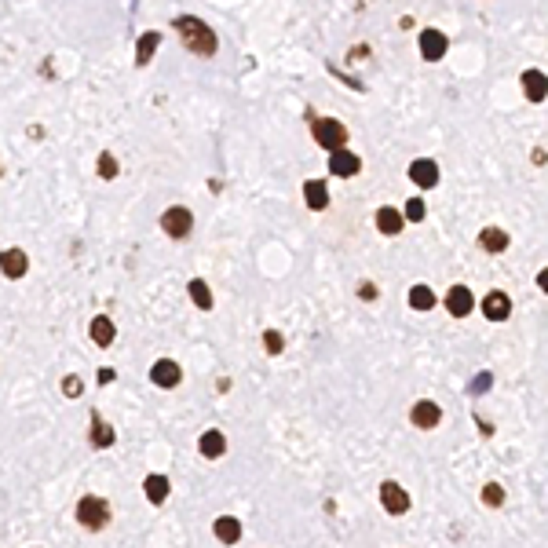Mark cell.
<instances>
[{"label": "cell", "mask_w": 548, "mask_h": 548, "mask_svg": "<svg viewBox=\"0 0 548 548\" xmlns=\"http://www.w3.org/2000/svg\"><path fill=\"white\" fill-rule=\"evenodd\" d=\"M172 26L180 30L183 44H187L194 55H216V33H212L201 19H194V15H180V19L172 22Z\"/></svg>", "instance_id": "obj_1"}, {"label": "cell", "mask_w": 548, "mask_h": 548, "mask_svg": "<svg viewBox=\"0 0 548 548\" xmlns=\"http://www.w3.org/2000/svg\"><path fill=\"white\" fill-rule=\"evenodd\" d=\"M311 135H314L318 147L329 150V154L348 147V124H340L337 117H311Z\"/></svg>", "instance_id": "obj_2"}, {"label": "cell", "mask_w": 548, "mask_h": 548, "mask_svg": "<svg viewBox=\"0 0 548 548\" xmlns=\"http://www.w3.org/2000/svg\"><path fill=\"white\" fill-rule=\"evenodd\" d=\"M77 522H81L84 530H106L110 501H106V497H95V493L81 497V501H77Z\"/></svg>", "instance_id": "obj_3"}, {"label": "cell", "mask_w": 548, "mask_h": 548, "mask_svg": "<svg viewBox=\"0 0 548 548\" xmlns=\"http://www.w3.org/2000/svg\"><path fill=\"white\" fill-rule=\"evenodd\" d=\"M161 231L169 238H176V241H183V238H190V231H194V216H190V209H183V205H169L161 216Z\"/></svg>", "instance_id": "obj_4"}, {"label": "cell", "mask_w": 548, "mask_h": 548, "mask_svg": "<svg viewBox=\"0 0 548 548\" xmlns=\"http://www.w3.org/2000/svg\"><path fill=\"white\" fill-rule=\"evenodd\" d=\"M150 380H154L158 388L172 391V388L183 384V369H180V362H172V359H158L154 369H150Z\"/></svg>", "instance_id": "obj_5"}, {"label": "cell", "mask_w": 548, "mask_h": 548, "mask_svg": "<svg viewBox=\"0 0 548 548\" xmlns=\"http://www.w3.org/2000/svg\"><path fill=\"white\" fill-rule=\"evenodd\" d=\"M380 504L388 508L391 516H402V512H410V493H406L399 482H380Z\"/></svg>", "instance_id": "obj_6"}, {"label": "cell", "mask_w": 548, "mask_h": 548, "mask_svg": "<svg viewBox=\"0 0 548 548\" xmlns=\"http://www.w3.org/2000/svg\"><path fill=\"white\" fill-rule=\"evenodd\" d=\"M329 172H333L337 180H348V176L362 172V161H359V154H351V150H333V154H329Z\"/></svg>", "instance_id": "obj_7"}, {"label": "cell", "mask_w": 548, "mask_h": 548, "mask_svg": "<svg viewBox=\"0 0 548 548\" xmlns=\"http://www.w3.org/2000/svg\"><path fill=\"white\" fill-rule=\"evenodd\" d=\"M471 308H475V296H471L468 285H453L450 292H446V311H450L453 318L471 314Z\"/></svg>", "instance_id": "obj_8"}, {"label": "cell", "mask_w": 548, "mask_h": 548, "mask_svg": "<svg viewBox=\"0 0 548 548\" xmlns=\"http://www.w3.org/2000/svg\"><path fill=\"white\" fill-rule=\"evenodd\" d=\"M30 271V256L22 249H4L0 252V274L4 278H22Z\"/></svg>", "instance_id": "obj_9"}, {"label": "cell", "mask_w": 548, "mask_h": 548, "mask_svg": "<svg viewBox=\"0 0 548 548\" xmlns=\"http://www.w3.org/2000/svg\"><path fill=\"white\" fill-rule=\"evenodd\" d=\"M482 314H486L490 322H504V318L512 314V300H508L501 289H493V292L482 296Z\"/></svg>", "instance_id": "obj_10"}, {"label": "cell", "mask_w": 548, "mask_h": 548, "mask_svg": "<svg viewBox=\"0 0 548 548\" xmlns=\"http://www.w3.org/2000/svg\"><path fill=\"white\" fill-rule=\"evenodd\" d=\"M410 420L417 428H439V420H442V410L431 399H420V402H413V410H410Z\"/></svg>", "instance_id": "obj_11"}, {"label": "cell", "mask_w": 548, "mask_h": 548, "mask_svg": "<svg viewBox=\"0 0 548 548\" xmlns=\"http://www.w3.org/2000/svg\"><path fill=\"white\" fill-rule=\"evenodd\" d=\"M410 180H413L417 187L431 190V187L439 183V164L431 161V158H420V161H413V164H410Z\"/></svg>", "instance_id": "obj_12"}, {"label": "cell", "mask_w": 548, "mask_h": 548, "mask_svg": "<svg viewBox=\"0 0 548 548\" xmlns=\"http://www.w3.org/2000/svg\"><path fill=\"white\" fill-rule=\"evenodd\" d=\"M420 55H424L428 62H439L446 55V33H439V30L420 33Z\"/></svg>", "instance_id": "obj_13"}, {"label": "cell", "mask_w": 548, "mask_h": 548, "mask_svg": "<svg viewBox=\"0 0 548 548\" xmlns=\"http://www.w3.org/2000/svg\"><path fill=\"white\" fill-rule=\"evenodd\" d=\"M88 435H92V446H99V450H110L113 442H117V431H113L103 417H92V428H88Z\"/></svg>", "instance_id": "obj_14"}, {"label": "cell", "mask_w": 548, "mask_h": 548, "mask_svg": "<svg viewBox=\"0 0 548 548\" xmlns=\"http://www.w3.org/2000/svg\"><path fill=\"white\" fill-rule=\"evenodd\" d=\"M198 450H201V457H209V461H216V457H223V453H227V439H223V431L209 428L205 435H201Z\"/></svg>", "instance_id": "obj_15"}, {"label": "cell", "mask_w": 548, "mask_h": 548, "mask_svg": "<svg viewBox=\"0 0 548 548\" xmlns=\"http://www.w3.org/2000/svg\"><path fill=\"white\" fill-rule=\"evenodd\" d=\"M303 198H308V209H314V212L329 209V190H325L322 180H308V183H303Z\"/></svg>", "instance_id": "obj_16"}, {"label": "cell", "mask_w": 548, "mask_h": 548, "mask_svg": "<svg viewBox=\"0 0 548 548\" xmlns=\"http://www.w3.org/2000/svg\"><path fill=\"white\" fill-rule=\"evenodd\" d=\"M402 223H406V220H402V212H399V209H391V205H384V209L377 212V227H380V234H388V238L399 234V231H402Z\"/></svg>", "instance_id": "obj_17"}, {"label": "cell", "mask_w": 548, "mask_h": 548, "mask_svg": "<svg viewBox=\"0 0 548 548\" xmlns=\"http://www.w3.org/2000/svg\"><path fill=\"white\" fill-rule=\"evenodd\" d=\"M113 337H117V325H113L106 314H95L92 318V340L99 343V348H110Z\"/></svg>", "instance_id": "obj_18"}, {"label": "cell", "mask_w": 548, "mask_h": 548, "mask_svg": "<svg viewBox=\"0 0 548 548\" xmlns=\"http://www.w3.org/2000/svg\"><path fill=\"white\" fill-rule=\"evenodd\" d=\"M212 530H216V538H220L223 545H238V541H241V522H238L234 516H220Z\"/></svg>", "instance_id": "obj_19"}, {"label": "cell", "mask_w": 548, "mask_h": 548, "mask_svg": "<svg viewBox=\"0 0 548 548\" xmlns=\"http://www.w3.org/2000/svg\"><path fill=\"white\" fill-rule=\"evenodd\" d=\"M545 73L541 70H527L522 73V92H527V99H533V103H545Z\"/></svg>", "instance_id": "obj_20"}, {"label": "cell", "mask_w": 548, "mask_h": 548, "mask_svg": "<svg viewBox=\"0 0 548 548\" xmlns=\"http://www.w3.org/2000/svg\"><path fill=\"white\" fill-rule=\"evenodd\" d=\"M158 44H161V33H158V30H150V33L139 37V48H135V66H147L150 55L158 52Z\"/></svg>", "instance_id": "obj_21"}, {"label": "cell", "mask_w": 548, "mask_h": 548, "mask_svg": "<svg viewBox=\"0 0 548 548\" xmlns=\"http://www.w3.org/2000/svg\"><path fill=\"white\" fill-rule=\"evenodd\" d=\"M479 245L486 252H504L508 249V234L501 231V227H486V231L479 234Z\"/></svg>", "instance_id": "obj_22"}, {"label": "cell", "mask_w": 548, "mask_h": 548, "mask_svg": "<svg viewBox=\"0 0 548 548\" xmlns=\"http://www.w3.org/2000/svg\"><path fill=\"white\" fill-rule=\"evenodd\" d=\"M143 493H147L154 504H164V501H169V479H164V475H150V479L143 482Z\"/></svg>", "instance_id": "obj_23"}, {"label": "cell", "mask_w": 548, "mask_h": 548, "mask_svg": "<svg viewBox=\"0 0 548 548\" xmlns=\"http://www.w3.org/2000/svg\"><path fill=\"white\" fill-rule=\"evenodd\" d=\"M435 303H439V300H435V292H431L428 285H413V289H410V308H413V311H431Z\"/></svg>", "instance_id": "obj_24"}, {"label": "cell", "mask_w": 548, "mask_h": 548, "mask_svg": "<svg viewBox=\"0 0 548 548\" xmlns=\"http://www.w3.org/2000/svg\"><path fill=\"white\" fill-rule=\"evenodd\" d=\"M190 296H194V303L201 311H212V289L201 282V278H194V282H190Z\"/></svg>", "instance_id": "obj_25"}, {"label": "cell", "mask_w": 548, "mask_h": 548, "mask_svg": "<svg viewBox=\"0 0 548 548\" xmlns=\"http://www.w3.org/2000/svg\"><path fill=\"white\" fill-rule=\"evenodd\" d=\"M99 180H117V158H113L110 150L99 154Z\"/></svg>", "instance_id": "obj_26"}, {"label": "cell", "mask_w": 548, "mask_h": 548, "mask_svg": "<svg viewBox=\"0 0 548 548\" xmlns=\"http://www.w3.org/2000/svg\"><path fill=\"white\" fill-rule=\"evenodd\" d=\"M482 501H486L490 508H501L504 504V486L501 482H486V486H482Z\"/></svg>", "instance_id": "obj_27"}, {"label": "cell", "mask_w": 548, "mask_h": 548, "mask_svg": "<svg viewBox=\"0 0 548 548\" xmlns=\"http://www.w3.org/2000/svg\"><path fill=\"white\" fill-rule=\"evenodd\" d=\"M424 212H428V205H424V201H420V198H410V201H406V216H402V220L420 223V220H424Z\"/></svg>", "instance_id": "obj_28"}, {"label": "cell", "mask_w": 548, "mask_h": 548, "mask_svg": "<svg viewBox=\"0 0 548 548\" xmlns=\"http://www.w3.org/2000/svg\"><path fill=\"white\" fill-rule=\"evenodd\" d=\"M263 348H267V355H282V348H285L282 333H278V329H267V333H263Z\"/></svg>", "instance_id": "obj_29"}, {"label": "cell", "mask_w": 548, "mask_h": 548, "mask_svg": "<svg viewBox=\"0 0 548 548\" xmlns=\"http://www.w3.org/2000/svg\"><path fill=\"white\" fill-rule=\"evenodd\" d=\"M81 391H84L81 377H66V380H62V395H70V399H81Z\"/></svg>", "instance_id": "obj_30"}, {"label": "cell", "mask_w": 548, "mask_h": 548, "mask_svg": "<svg viewBox=\"0 0 548 548\" xmlns=\"http://www.w3.org/2000/svg\"><path fill=\"white\" fill-rule=\"evenodd\" d=\"M490 384H493V377H490V373H479L475 380H471V395H482V391H490Z\"/></svg>", "instance_id": "obj_31"}, {"label": "cell", "mask_w": 548, "mask_h": 548, "mask_svg": "<svg viewBox=\"0 0 548 548\" xmlns=\"http://www.w3.org/2000/svg\"><path fill=\"white\" fill-rule=\"evenodd\" d=\"M359 296H362L366 303H373V300H377V285H373V282H362V285H359Z\"/></svg>", "instance_id": "obj_32"}, {"label": "cell", "mask_w": 548, "mask_h": 548, "mask_svg": "<svg viewBox=\"0 0 548 548\" xmlns=\"http://www.w3.org/2000/svg\"><path fill=\"white\" fill-rule=\"evenodd\" d=\"M113 377H117V373H113V369H99V380H103V384H110Z\"/></svg>", "instance_id": "obj_33"}, {"label": "cell", "mask_w": 548, "mask_h": 548, "mask_svg": "<svg viewBox=\"0 0 548 548\" xmlns=\"http://www.w3.org/2000/svg\"><path fill=\"white\" fill-rule=\"evenodd\" d=\"M0 172H4V169H0Z\"/></svg>", "instance_id": "obj_34"}]
</instances>
